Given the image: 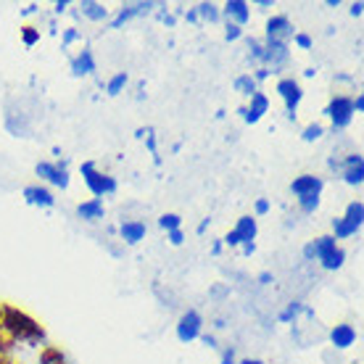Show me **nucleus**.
Wrapping results in <instances>:
<instances>
[{
	"label": "nucleus",
	"mask_w": 364,
	"mask_h": 364,
	"mask_svg": "<svg viewBox=\"0 0 364 364\" xmlns=\"http://www.w3.org/2000/svg\"><path fill=\"white\" fill-rule=\"evenodd\" d=\"M43 37H46L43 35V29L37 27V24H32V21L18 29V40H21V46L27 48V50H32V48L40 46V40H43Z\"/></svg>",
	"instance_id": "7c9ffc66"
},
{
	"label": "nucleus",
	"mask_w": 364,
	"mask_h": 364,
	"mask_svg": "<svg viewBox=\"0 0 364 364\" xmlns=\"http://www.w3.org/2000/svg\"><path fill=\"white\" fill-rule=\"evenodd\" d=\"M293 64V48L288 43H267L264 40V55H262V66L272 77H282Z\"/></svg>",
	"instance_id": "9d476101"
},
{
	"label": "nucleus",
	"mask_w": 364,
	"mask_h": 364,
	"mask_svg": "<svg viewBox=\"0 0 364 364\" xmlns=\"http://www.w3.org/2000/svg\"><path fill=\"white\" fill-rule=\"evenodd\" d=\"M256 90H262V87L254 82L251 72H237L235 77H232V92H235V95H240V98H243V103H246V100L251 98Z\"/></svg>",
	"instance_id": "c85d7f7f"
},
{
	"label": "nucleus",
	"mask_w": 364,
	"mask_h": 364,
	"mask_svg": "<svg viewBox=\"0 0 364 364\" xmlns=\"http://www.w3.org/2000/svg\"><path fill=\"white\" fill-rule=\"evenodd\" d=\"M50 154H53L55 159H61V148H58V146H53V148H50Z\"/></svg>",
	"instance_id": "bf43d9fd"
},
{
	"label": "nucleus",
	"mask_w": 364,
	"mask_h": 364,
	"mask_svg": "<svg viewBox=\"0 0 364 364\" xmlns=\"http://www.w3.org/2000/svg\"><path fill=\"white\" fill-rule=\"evenodd\" d=\"M135 137H137V140H143L146 151L154 156V166H161V154H159V135H156V127H151V124H146V127H137Z\"/></svg>",
	"instance_id": "bb28decb"
},
{
	"label": "nucleus",
	"mask_w": 364,
	"mask_h": 364,
	"mask_svg": "<svg viewBox=\"0 0 364 364\" xmlns=\"http://www.w3.org/2000/svg\"><path fill=\"white\" fill-rule=\"evenodd\" d=\"M230 328V317H222V314H219V317H214L211 319V333H225V330Z\"/></svg>",
	"instance_id": "37998d69"
},
{
	"label": "nucleus",
	"mask_w": 364,
	"mask_h": 364,
	"mask_svg": "<svg viewBox=\"0 0 364 364\" xmlns=\"http://www.w3.org/2000/svg\"><path fill=\"white\" fill-rule=\"evenodd\" d=\"M301 256H304L306 264H317L322 272H330V274L341 272L348 262V251L330 232L306 240L304 248H301Z\"/></svg>",
	"instance_id": "f257e3e1"
},
{
	"label": "nucleus",
	"mask_w": 364,
	"mask_h": 364,
	"mask_svg": "<svg viewBox=\"0 0 364 364\" xmlns=\"http://www.w3.org/2000/svg\"><path fill=\"white\" fill-rule=\"evenodd\" d=\"M351 191H362L364 185V156L362 151H346L341 154V164H338V177Z\"/></svg>",
	"instance_id": "1a4fd4ad"
},
{
	"label": "nucleus",
	"mask_w": 364,
	"mask_h": 364,
	"mask_svg": "<svg viewBox=\"0 0 364 364\" xmlns=\"http://www.w3.org/2000/svg\"><path fill=\"white\" fill-rule=\"evenodd\" d=\"M328 343L336 351H348V348H354L359 343V330L351 322H336L328 330Z\"/></svg>",
	"instance_id": "6ab92c4d"
},
{
	"label": "nucleus",
	"mask_w": 364,
	"mask_h": 364,
	"mask_svg": "<svg viewBox=\"0 0 364 364\" xmlns=\"http://www.w3.org/2000/svg\"><path fill=\"white\" fill-rule=\"evenodd\" d=\"M351 106H354V114L359 117L364 111V92L362 90H356V92H351Z\"/></svg>",
	"instance_id": "49530a36"
},
{
	"label": "nucleus",
	"mask_w": 364,
	"mask_h": 364,
	"mask_svg": "<svg viewBox=\"0 0 364 364\" xmlns=\"http://www.w3.org/2000/svg\"><path fill=\"white\" fill-rule=\"evenodd\" d=\"M222 37H225L228 46H237V43L246 40V29L237 27V24H230V21H222Z\"/></svg>",
	"instance_id": "f704fd0d"
},
{
	"label": "nucleus",
	"mask_w": 364,
	"mask_h": 364,
	"mask_svg": "<svg viewBox=\"0 0 364 364\" xmlns=\"http://www.w3.org/2000/svg\"><path fill=\"white\" fill-rule=\"evenodd\" d=\"M304 309H306V301H301V299H293L288 301L285 306H282L280 311H277V325H301V317H304Z\"/></svg>",
	"instance_id": "b1692460"
},
{
	"label": "nucleus",
	"mask_w": 364,
	"mask_h": 364,
	"mask_svg": "<svg viewBox=\"0 0 364 364\" xmlns=\"http://www.w3.org/2000/svg\"><path fill=\"white\" fill-rule=\"evenodd\" d=\"M35 177L53 193H66L72 188L69 159H40L35 164Z\"/></svg>",
	"instance_id": "20e7f679"
},
{
	"label": "nucleus",
	"mask_w": 364,
	"mask_h": 364,
	"mask_svg": "<svg viewBox=\"0 0 364 364\" xmlns=\"http://www.w3.org/2000/svg\"><path fill=\"white\" fill-rule=\"evenodd\" d=\"M129 82H132V80H129V72H124V69H122V72L111 74L109 80H103V82H100V87H103V92H106L109 98H119L122 92L129 90Z\"/></svg>",
	"instance_id": "a878e982"
},
{
	"label": "nucleus",
	"mask_w": 364,
	"mask_h": 364,
	"mask_svg": "<svg viewBox=\"0 0 364 364\" xmlns=\"http://www.w3.org/2000/svg\"><path fill=\"white\" fill-rule=\"evenodd\" d=\"M219 9H222V21L237 24V27H243V29L251 27L254 9H251L248 0H225V3H219Z\"/></svg>",
	"instance_id": "a211bd4d"
},
{
	"label": "nucleus",
	"mask_w": 364,
	"mask_h": 364,
	"mask_svg": "<svg viewBox=\"0 0 364 364\" xmlns=\"http://www.w3.org/2000/svg\"><path fill=\"white\" fill-rule=\"evenodd\" d=\"M341 6V0H325V9H338Z\"/></svg>",
	"instance_id": "13d9d810"
},
{
	"label": "nucleus",
	"mask_w": 364,
	"mask_h": 364,
	"mask_svg": "<svg viewBox=\"0 0 364 364\" xmlns=\"http://www.w3.org/2000/svg\"><path fill=\"white\" fill-rule=\"evenodd\" d=\"M325 135H328V127H325V122H317V119H311V122H306V124L301 127L299 140H301V143H306V146H317V143H322V140H325Z\"/></svg>",
	"instance_id": "cd10ccee"
},
{
	"label": "nucleus",
	"mask_w": 364,
	"mask_h": 364,
	"mask_svg": "<svg viewBox=\"0 0 364 364\" xmlns=\"http://www.w3.org/2000/svg\"><path fill=\"white\" fill-rule=\"evenodd\" d=\"M230 293H232V288H230V285H225V282H214V285H211V291H209V296L214 301H219V299H228Z\"/></svg>",
	"instance_id": "a19ab883"
},
{
	"label": "nucleus",
	"mask_w": 364,
	"mask_h": 364,
	"mask_svg": "<svg viewBox=\"0 0 364 364\" xmlns=\"http://www.w3.org/2000/svg\"><path fill=\"white\" fill-rule=\"evenodd\" d=\"M74 214L82 225H106V217H109V209H106V200L100 198H85L74 206Z\"/></svg>",
	"instance_id": "aec40b11"
},
{
	"label": "nucleus",
	"mask_w": 364,
	"mask_h": 364,
	"mask_svg": "<svg viewBox=\"0 0 364 364\" xmlns=\"http://www.w3.org/2000/svg\"><path fill=\"white\" fill-rule=\"evenodd\" d=\"M135 100H137V103H143V100H148V87H146V82H143V80H140V82H137Z\"/></svg>",
	"instance_id": "603ef678"
},
{
	"label": "nucleus",
	"mask_w": 364,
	"mask_h": 364,
	"mask_svg": "<svg viewBox=\"0 0 364 364\" xmlns=\"http://www.w3.org/2000/svg\"><path fill=\"white\" fill-rule=\"evenodd\" d=\"M348 16L351 18L364 16V0H354V3H348Z\"/></svg>",
	"instance_id": "de8ad7c7"
},
{
	"label": "nucleus",
	"mask_w": 364,
	"mask_h": 364,
	"mask_svg": "<svg viewBox=\"0 0 364 364\" xmlns=\"http://www.w3.org/2000/svg\"><path fill=\"white\" fill-rule=\"evenodd\" d=\"M180 151H182V143H180V140H177V143H174V146H172V154H180Z\"/></svg>",
	"instance_id": "052dcab7"
},
{
	"label": "nucleus",
	"mask_w": 364,
	"mask_h": 364,
	"mask_svg": "<svg viewBox=\"0 0 364 364\" xmlns=\"http://www.w3.org/2000/svg\"><path fill=\"white\" fill-rule=\"evenodd\" d=\"M293 35H296V21H293L288 14H269L264 18V32H262V40L267 43H288L291 46Z\"/></svg>",
	"instance_id": "f8f14e48"
},
{
	"label": "nucleus",
	"mask_w": 364,
	"mask_h": 364,
	"mask_svg": "<svg viewBox=\"0 0 364 364\" xmlns=\"http://www.w3.org/2000/svg\"><path fill=\"white\" fill-rule=\"evenodd\" d=\"M196 11H198L200 27H222V9H219V3L200 0V3H196Z\"/></svg>",
	"instance_id": "4be33fe9"
},
{
	"label": "nucleus",
	"mask_w": 364,
	"mask_h": 364,
	"mask_svg": "<svg viewBox=\"0 0 364 364\" xmlns=\"http://www.w3.org/2000/svg\"><path fill=\"white\" fill-rule=\"evenodd\" d=\"M43 11H46V9H43L40 3H27V6H21V9H18V16L29 24V18H40V14H43Z\"/></svg>",
	"instance_id": "58836bf2"
},
{
	"label": "nucleus",
	"mask_w": 364,
	"mask_h": 364,
	"mask_svg": "<svg viewBox=\"0 0 364 364\" xmlns=\"http://www.w3.org/2000/svg\"><path fill=\"white\" fill-rule=\"evenodd\" d=\"M333 82H338V85H351V87H356V77L354 74H333Z\"/></svg>",
	"instance_id": "09e8293b"
},
{
	"label": "nucleus",
	"mask_w": 364,
	"mask_h": 364,
	"mask_svg": "<svg viewBox=\"0 0 364 364\" xmlns=\"http://www.w3.org/2000/svg\"><path fill=\"white\" fill-rule=\"evenodd\" d=\"M211 222H214L211 217H203V219H200L198 228H196V235H206V232L211 230Z\"/></svg>",
	"instance_id": "3c124183"
},
{
	"label": "nucleus",
	"mask_w": 364,
	"mask_h": 364,
	"mask_svg": "<svg viewBox=\"0 0 364 364\" xmlns=\"http://www.w3.org/2000/svg\"><path fill=\"white\" fill-rule=\"evenodd\" d=\"M185 240H188V235H185V230H172V232H166V243L174 248L185 246Z\"/></svg>",
	"instance_id": "79ce46f5"
},
{
	"label": "nucleus",
	"mask_w": 364,
	"mask_h": 364,
	"mask_svg": "<svg viewBox=\"0 0 364 364\" xmlns=\"http://www.w3.org/2000/svg\"><path fill=\"white\" fill-rule=\"evenodd\" d=\"M237 364H267L264 359H259V356H240Z\"/></svg>",
	"instance_id": "6e6d98bb"
},
{
	"label": "nucleus",
	"mask_w": 364,
	"mask_h": 364,
	"mask_svg": "<svg viewBox=\"0 0 364 364\" xmlns=\"http://www.w3.org/2000/svg\"><path fill=\"white\" fill-rule=\"evenodd\" d=\"M256 248H259L256 243H246V246H240L237 251H240V256H243V259H251V256L256 254Z\"/></svg>",
	"instance_id": "864d4df0"
},
{
	"label": "nucleus",
	"mask_w": 364,
	"mask_h": 364,
	"mask_svg": "<svg viewBox=\"0 0 364 364\" xmlns=\"http://www.w3.org/2000/svg\"><path fill=\"white\" fill-rule=\"evenodd\" d=\"M322 117H325V127L328 132H336V135H343L351 129L354 124V106H351V92H333L330 100L325 103V109H322Z\"/></svg>",
	"instance_id": "7ed1b4c3"
},
{
	"label": "nucleus",
	"mask_w": 364,
	"mask_h": 364,
	"mask_svg": "<svg viewBox=\"0 0 364 364\" xmlns=\"http://www.w3.org/2000/svg\"><path fill=\"white\" fill-rule=\"evenodd\" d=\"M209 254L214 256V259H219V256L225 254V246H222V237H214V240H211V246H209Z\"/></svg>",
	"instance_id": "8fccbe9b"
},
{
	"label": "nucleus",
	"mask_w": 364,
	"mask_h": 364,
	"mask_svg": "<svg viewBox=\"0 0 364 364\" xmlns=\"http://www.w3.org/2000/svg\"><path fill=\"white\" fill-rule=\"evenodd\" d=\"M21 198L27 206L32 209H40V211H53L58 206V198H55V193L50 188H46L43 182H29L21 188Z\"/></svg>",
	"instance_id": "dca6fc26"
},
{
	"label": "nucleus",
	"mask_w": 364,
	"mask_h": 364,
	"mask_svg": "<svg viewBox=\"0 0 364 364\" xmlns=\"http://www.w3.org/2000/svg\"><path fill=\"white\" fill-rule=\"evenodd\" d=\"M359 232H362V228H359V225H354V222H348L346 217H333V219H330V235L336 237L338 243L351 240V237H356Z\"/></svg>",
	"instance_id": "393cba45"
},
{
	"label": "nucleus",
	"mask_w": 364,
	"mask_h": 364,
	"mask_svg": "<svg viewBox=\"0 0 364 364\" xmlns=\"http://www.w3.org/2000/svg\"><path fill=\"white\" fill-rule=\"evenodd\" d=\"M274 95L282 100V109H285V119L296 124L299 122V109L304 98H306V90H304V85H301L299 77H293V74H282L274 80Z\"/></svg>",
	"instance_id": "39448f33"
},
{
	"label": "nucleus",
	"mask_w": 364,
	"mask_h": 364,
	"mask_svg": "<svg viewBox=\"0 0 364 364\" xmlns=\"http://www.w3.org/2000/svg\"><path fill=\"white\" fill-rule=\"evenodd\" d=\"M354 364H359V362H354Z\"/></svg>",
	"instance_id": "680f3d73"
},
{
	"label": "nucleus",
	"mask_w": 364,
	"mask_h": 364,
	"mask_svg": "<svg viewBox=\"0 0 364 364\" xmlns=\"http://www.w3.org/2000/svg\"><path fill=\"white\" fill-rule=\"evenodd\" d=\"M148 237V222L143 217H124L117 225V240L124 248L140 246Z\"/></svg>",
	"instance_id": "2eb2a0df"
},
{
	"label": "nucleus",
	"mask_w": 364,
	"mask_h": 364,
	"mask_svg": "<svg viewBox=\"0 0 364 364\" xmlns=\"http://www.w3.org/2000/svg\"><path fill=\"white\" fill-rule=\"evenodd\" d=\"M256 282L262 285V288H269V285H274L277 282V277H274V272H269V269H264V272L256 274Z\"/></svg>",
	"instance_id": "a18cd8bd"
},
{
	"label": "nucleus",
	"mask_w": 364,
	"mask_h": 364,
	"mask_svg": "<svg viewBox=\"0 0 364 364\" xmlns=\"http://www.w3.org/2000/svg\"><path fill=\"white\" fill-rule=\"evenodd\" d=\"M182 225H185V219L177 214V211H164L161 217L156 219V228L161 230V232H172V230H182Z\"/></svg>",
	"instance_id": "2f4dec72"
},
{
	"label": "nucleus",
	"mask_w": 364,
	"mask_h": 364,
	"mask_svg": "<svg viewBox=\"0 0 364 364\" xmlns=\"http://www.w3.org/2000/svg\"><path fill=\"white\" fill-rule=\"evenodd\" d=\"M291 48L299 50V53H311V50H314V35L304 32V29H296V35H293V40H291Z\"/></svg>",
	"instance_id": "72a5a7b5"
},
{
	"label": "nucleus",
	"mask_w": 364,
	"mask_h": 364,
	"mask_svg": "<svg viewBox=\"0 0 364 364\" xmlns=\"http://www.w3.org/2000/svg\"><path fill=\"white\" fill-rule=\"evenodd\" d=\"M72 6H74V0H53V3H50V16H55V18L69 16Z\"/></svg>",
	"instance_id": "4c0bfd02"
},
{
	"label": "nucleus",
	"mask_w": 364,
	"mask_h": 364,
	"mask_svg": "<svg viewBox=\"0 0 364 364\" xmlns=\"http://www.w3.org/2000/svg\"><path fill=\"white\" fill-rule=\"evenodd\" d=\"M274 6H277V3H274V0H254V3H251V9L262 11V14H267V16H269V14H272V9H274Z\"/></svg>",
	"instance_id": "c03bdc74"
},
{
	"label": "nucleus",
	"mask_w": 364,
	"mask_h": 364,
	"mask_svg": "<svg viewBox=\"0 0 364 364\" xmlns=\"http://www.w3.org/2000/svg\"><path fill=\"white\" fill-rule=\"evenodd\" d=\"M69 74L74 80H92L98 77V58L90 46L77 48L74 53H69Z\"/></svg>",
	"instance_id": "4468645a"
},
{
	"label": "nucleus",
	"mask_w": 364,
	"mask_h": 364,
	"mask_svg": "<svg viewBox=\"0 0 364 364\" xmlns=\"http://www.w3.org/2000/svg\"><path fill=\"white\" fill-rule=\"evenodd\" d=\"M256 237H259V219L251 217V214H243L222 235V246H225V251H237V248L246 246V243H256Z\"/></svg>",
	"instance_id": "6e6552de"
},
{
	"label": "nucleus",
	"mask_w": 364,
	"mask_h": 364,
	"mask_svg": "<svg viewBox=\"0 0 364 364\" xmlns=\"http://www.w3.org/2000/svg\"><path fill=\"white\" fill-rule=\"evenodd\" d=\"M203 333H206V317L196 306L182 309L177 322H174V338L180 341L182 346H191V343H198V338Z\"/></svg>",
	"instance_id": "0eeeda50"
},
{
	"label": "nucleus",
	"mask_w": 364,
	"mask_h": 364,
	"mask_svg": "<svg viewBox=\"0 0 364 364\" xmlns=\"http://www.w3.org/2000/svg\"><path fill=\"white\" fill-rule=\"evenodd\" d=\"M214 119H217V122H225V119H228V109H225V106H219L217 114H214Z\"/></svg>",
	"instance_id": "4d7b16f0"
},
{
	"label": "nucleus",
	"mask_w": 364,
	"mask_h": 364,
	"mask_svg": "<svg viewBox=\"0 0 364 364\" xmlns=\"http://www.w3.org/2000/svg\"><path fill=\"white\" fill-rule=\"evenodd\" d=\"M269 109H272V98H269V92L256 90L246 103H240V106H237V117H240L243 124L256 127V124L269 114Z\"/></svg>",
	"instance_id": "ddd939ff"
},
{
	"label": "nucleus",
	"mask_w": 364,
	"mask_h": 364,
	"mask_svg": "<svg viewBox=\"0 0 364 364\" xmlns=\"http://www.w3.org/2000/svg\"><path fill=\"white\" fill-rule=\"evenodd\" d=\"M219 354V364H237V346H232V343H222V348L217 351Z\"/></svg>",
	"instance_id": "e433bc0d"
},
{
	"label": "nucleus",
	"mask_w": 364,
	"mask_h": 364,
	"mask_svg": "<svg viewBox=\"0 0 364 364\" xmlns=\"http://www.w3.org/2000/svg\"><path fill=\"white\" fill-rule=\"evenodd\" d=\"M69 16L74 18V24L80 27V21H87V24H109L111 9L100 0H74Z\"/></svg>",
	"instance_id": "9b49d317"
},
{
	"label": "nucleus",
	"mask_w": 364,
	"mask_h": 364,
	"mask_svg": "<svg viewBox=\"0 0 364 364\" xmlns=\"http://www.w3.org/2000/svg\"><path fill=\"white\" fill-rule=\"evenodd\" d=\"M156 3L159 0H127V3H119L117 9L111 11L106 29L109 32H122L127 24H132L137 18H151L156 11Z\"/></svg>",
	"instance_id": "423d86ee"
},
{
	"label": "nucleus",
	"mask_w": 364,
	"mask_h": 364,
	"mask_svg": "<svg viewBox=\"0 0 364 364\" xmlns=\"http://www.w3.org/2000/svg\"><path fill=\"white\" fill-rule=\"evenodd\" d=\"M272 214V200L264 198V196H259V198L254 200V211H251V217L262 219V217H269Z\"/></svg>",
	"instance_id": "c9c22d12"
},
{
	"label": "nucleus",
	"mask_w": 364,
	"mask_h": 364,
	"mask_svg": "<svg viewBox=\"0 0 364 364\" xmlns=\"http://www.w3.org/2000/svg\"><path fill=\"white\" fill-rule=\"evenodd\" d=\"M243 46H246V53H243V61H246V66L254 72V69H259L262 66V55H264V40L259 35H246V40H243Z\"/></svg>",
	"instance_id": "5701e85b"
},
{
	"label": "nucleus",
	"mask_w": 364,
	"mask_h": 364,
	"mask_svg": "<svg viewBox=\"0 0 364 364\" xmlns=\"http://www.w3.org/2000/svg\"><path fill=\"white\" fill-rule=\"evenodd\" d=\"M58 40H61V50H64V53H72V48L87 46V35H85V29L77 27V24H66V27H61Z\"/></svg>",
	"instance_id": "412c9836"
},
{
	"label": "nucleus",
	"mask_w": 364,
	"mask_h": 364,
	"mask_svg": "<svg viewBox=\"0 0 364 364\" xmlns=\"http://www.w3.org/2000/svg\"><path fill=\"white\" fill-rule=\"evenodd\" d=\"M325 188H328V180L314 172L299 174V177H293L291 185H288V191H291V196L296 200L306 198V196H325Z\"/></svg>",
	"instance_id": "f3484780"
},
{
	"label": "nucleus",
	"mask_w": 364,
	"mask_h": 364,
	"mask_svg": "<svg viewBox=\"0 0 364 364\" xmlns=\"http://www.w3.org/2000/svg\"><path fill=\"white\" fill-rule=\"evenodd\" d=\"M317 74H319V66H306V69L301 72V77H304V80H317Z\"/></svg>",
	"instance_id": "5fc2aeb1"
},
{
	"label": "nucleus",
	"mask_w": 364,
	"mask_h": 364,
	"mask_svg": "<svg viewBox=\"0 0 364 364\" xmlns=\"http://www.w3.org/2000/svg\"><path fill=\"white\" fill-rule=\"evenodd\" d=\"M77 172H80V177H82V185L87 188V193H90V198H114V196H119V177H114L111 172H103L100 169L98 161H92V159H85L82 164L77 166Z\"/></svg>",
	"instance_id": "f03ea898"
},
{
	"label": "nucleus",
	"mask_w": 364,
	"mask_h": 364,
	"mask_svg": "<svg viewBox=\"0 0 364 364\" xmlns=\"http://www.w3.org/2000/svg\"><path fill=\"white\" fill-rule=\"evenodd\" d=\"M151 18H156L161 27H166V29H174L177 24H180V18H177V14H174V9H172V3H156V11H154V16Z\"/></svg>",
	"instance_id": "c756f323"
},
{
	"label": "nucleus",
	"mask_w": 364,
	"mask_h": 364,
	"mask_svg": "<svg viewBox=\"0 0 364 364\" xmlns=\"http://www.w3.org/2000/svg\"><path fill=\"white\" fill-rule=\"evenodd\" d=\"M198 343L203 348H209V351H219V348H222V341H219V336H217V333H211V330L198 338Z\"/></svg>",
	"instance_id": "ea45409f"
},
{
	"label": "nucleus",
	"mask_w": 364,
	"mask_h": 364,
	"mask_svg": "<svg viewBox=\"0 0 364 364\" xmlns=\"http://www.w3.org/2000/svg\"><path fill=\"white\" fill-rule=\"evenodd\" d=\"M296 209H299L301 217H314L319 209H322V196H306V198L296 200Z\"/></svg>",
	"instance_id": "473e14b6"
}]
</instances>
